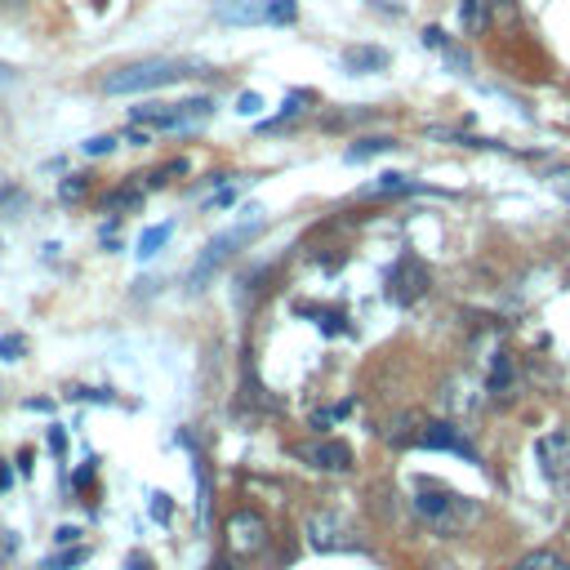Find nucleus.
Here are the masks:
<instances>
[{"instance_id": "f257e3e1", "label": "nucleus", "mask_w": 570, "mask_h": 570, "mask_svg": "<svg viewBox=\"0 0 570 570\" xmlns=\"http://www.w3.org/2000/svg\"><path fill=\"white\" fill-rule=\"evenodd\" d=\"M200 71H205V62H196V58H142V62H129V67H116L111 76H102V94H147V89H160V85H174V80H187Z\"/></svg>"}, {"instance_id": "f03ea898", "label": "nucleus", "mask_w": 570, "mask_h": 570, "mask_svg": "<svg viewBox=\"0 0 570 570\" xmlns=\"http://www.w3.org/2000/svg\"><path fill=\"white\" fill-rule=\"evenodd\" d=\"M414 512L436 530V534H459L468 521H476V503L468 494H454L450 485L441 481H419L414 490Z\"/></svg>"}, {"instance_id": "7ed1b4c3", "label": "nucleus", "mask_w": 570, "mask_h": 570, "mask_svg": "<svg viewBox=\"0 0 570 570\" xmlns=\"http://www.w3.org/2000/svg\"><path fill=\"white\" fill-rule=\"evenodd\" d=\"M214 116V98H183V102H138L129 107V125L142 129H191Z\"/></svg>"}, {"instance_id": "20e7f679", "label": "nucleus", "mask_w": 570, "mask_h": 570, "mask_svg": "<svg viewBox=\"0 0 570 570\" xmlns=\"http://www.w3.org/2000/svg\"><path fill=\"white\" fill-rule=\"evenodd\" d=\"M258 227H263V218L254 214L249 223H240V227H232V232H218V236L200 249V258H196V267H191V276H187V281H191V289H205V281H209V276H214V272L236 254V245L254 240V236H258Z\"/></svg>"}, {"instance_id": "39448f33", "label": "nucleus", "mask_w": 570, "mask_h": 570, "mask_svg": "<svg viewBox=\"0 0 570 570\" xmlns=\"http://www.w3.org/2000/svg\"><path fill=\"white\" fill-rule=\"evenodd\" d=\"M401 445H419V450H450V454H463L468 463H481V454H476V445L468 441V432L463 428H454V423H445V419H419V428L414 432H405V441Z\"/></svg>"}, {"instance_id": "423d86ee", "label": "nucleus", "mask_w": 570, "mask_h": 570, "mask_svg": "<svg viewBox=\"0 0 570 570\" xmlns=\"http://www.w3.org/2000/svg\"><path fill=\"white\" fill-rule=\"evenodd\" d=\"M307 543H312L316 552H352V548H356V525H352L343 512L321 508V512L307 517Z\"/></svg>"}, {"instance_id": "0eeeda50", "label": "nucleus", "mask_w": 570, "mask_h": 570, "mask_svg": "<svg viewBox=\"0 0 570 570\" xmlns=\"http://www.w3.org/2000/svg\"><path fill=\"white\" fill-rule=\"evenodd\" d=\"M267 521H263V512H254V508H236L232 517H227V548H232V557H258L263 548H267Z\"/></svg>"}, {"instance_id": "6e6552de", "label": "nucleus", "mask_w": 570, "mask_h": 570, "mask_svg": "<svg viewBox=\"0 0 570 570\" xmlns=\"http://www.w3.org/2000/svg\"><path fill=\"white\" fill-rule=\"evenodd\" d=\"M423 294H428V267H423L414 254H401V258L392 263V272H387V298L401 303V307H410V303L423 298Z\"/></svg>"}, {"instance_id": "1a4fd4ad", "label": "nucleus", "mask_w": 570, "mask_h": 570, "mask_svg": "<svg viewBox=\"0 0 570 570\" xmlns=\"http://www.w3.org/2000/svg\"><path fill=\"white\" fill-rule=\"evenodd\" d=\"M289 454L303 459V463L316 468V472H347V468H352L347 441H298V445H289Z\"/></svg>"}, {"instance_id": "9d476101", "label": "nucleus", "mask_w": 570, "mask_h": 570, "mask_svg": "<svg viewBox=\"0 0 570 570\" xmlns=\"http://www.w3.org/2000/svg\"><path fill=\"white\" fill-rule=\"evenodd\" d=\"M534 459H539V472H543L548 481L566 476V472H570V432H566V428L543 432V436L534 441Z\"/></svg>"}, {"instance_id": "9b49d317", "label": "nucleus", "mask_w": 570, "mask_h": 570, "mask_svg": "<svg viewBox=\"0 0 570 570\" xmlns=\"http://www.w3.org/2000/svg\"><path fill=\"white\" fill-rule=\"evenodd\" d=\"M214 18L227 27H254V22H267V0H223Z\"/></svg>"}, {"instance_id": "f8f14e48", "label": "nucleus", "mask_w": 570, "mask_h": 570, "mask_svg": "<svg viewBox=\"0 0 570 570\" xmlns=\"http://www.w3.org/2000/svg\"><path fill=\"white\" fill-rule=\"evenodd\" d=\"M343 67H347L352 76L383 71V67H387V49H379V45H347V49H343Z\"/></svg>"}, {"instance_id": "ddd939ff", "label": "nucleus", "mask_w": 570, "mask_h": 570, "mask_svg": "<svg viewBox=\"0 0 570 570\" xmlns=\"http://www.w3.org/2000/svg\"><path fill=\"white\" fill-rule=\"evenodd\" d=\"M490 0H459V22H463V36H485L490 27Z\"/></svg>"}, {"instance_id": "4468645a", "label": "nucleus", "mask_w": 570, "mask_h": 570, "mask_svg": "<svg viewBox=\"0 0 570 570\" xmlns=\"http://www.w3.org/2000/svg\"><path fill=\"white\" fill-rule=\"evenodd\" d=\"M517 570H570V561L561 552H552V548H534L530 557L517 561Z\"/></svg>"}, {"instance_id": "2eb2a0df", "label": "nucleus", "mask_w": 570, "mask_h": 570, "mask_svg": "<svg viewBox=\"0 0 570 570\" xmlns=\"http://www.w3.org/2000/svg\"><path fill=\"white\" fill-rule=\"evenodd\" d=\"M392 147H396L392 138H356V142H352L343 156L356 165V160H370V156H379V151H392Z\"/></svg>"}, {"instance_id": "dca6fc26", "label": "nucleus", "mask_w": 570, "mask_h": 570, "mask_svg": "<svg viewBox=\"0 0 570 570\" xmlns=\"http://www.w3.org/2000/svg\"><path fill=\"white\" fill-rule=\"evenodd\" d=\"M414 183L405 178V174H379L370 187H365V196H396V191H410Z\"/></svg>"}, {"instance_id": "f3484780", "label": "nucleus", "mask_w": 570, "mask_h": 570, "mask_svg": "<svg viewBox=\"0 0 570 570\" xmlns=\"http://www.w3.org/2000/svg\"><path fill=\"white\" fill-rule=\"evenodd\" d=\"M169 223H156V227H147L142 236H138V258H151V254H160V245L169 240Z\"/></svg>"}, {"instance_id": "a211bd4d", "label": "nucleus", "mask_w": 570, "mask_h": 570, "mask_svg": "<svg viewBox=\"0 0 570 570\" xmlns=\"http://www.w3.org/2000/svg\"><path fill=\"white\" fill-rule=\"evenodd\" d=\"M512 387V356L508 352H494V365H490V392H508Z\"/></svg>"}, {"instance_id": "6ab92c4d", "label": "nucleus", "mask_w": 570, "mask_h": 570, "mask_svg": "<svg viewBox=\"0 0 570 570\" xmlns=\"http://www.w3.org/2000/svg\"><path fill=\"white\" fill-rule=\"evenodd\" d=\"M138 200H142V187H120V191H111L102 200V209H134Z\"/></svg>"}, {"instance_id": "aec40b11", "label": "nucleus", "mask_w": 570, "mask_h": 570, "mask_svg": "<svg viewBox=\"0 0 570 570\" xmlns=\"http://www.w3.org/2000/svg\"><path fill=\"white\" fill-rule=\"evenodd\" d=\"M80 561H89V548H71V552H58V557H49V561H45V570H71V566H80Z\"/></svg>"}, {"instance_id": "412c9836", "label": "nucleus", "mask_w": 570, "mask_h": 570, "mask_svg": "<svg viewBox=\"0 0 570 570\" xmlns=\"http://www.w3.org/2000/svg\"><path fill=\"white\" fill-rule=\"evenodd\" d=\"M22 356H27V338L4 334V338H0V361H22Z\"/></svg>"}, {"instance_id": "4be33fe9", "label": "nucleus", "mask_w": 570, "mask_h": 570, "mask_svg": "<svg viewBox=\"0 0 570 570\" xmlns=\"http://www.w3.org/2000/svg\"><path fill=\"white\" fill-rule=\"evenodd\" d=\"M111 147H116V138H111V134H94V138H85V142H80V151H85V156H107Z\"/></svg>"}, {"instance_id": "5701e85b", "label": "nucleus", "mask_w": 570, "mask_h": 570, "mask_svg": "<svg viewBox=\"0 0 570 570\" xmlns=\"http://www.w3.org/2000/svg\"><path fill=\"white\" fill-rule=\"evenodd\" d=\"M174 174H187V160H169L165 169H156V174L147 178V187H165V183H169Z\"/></svg>"}, {"instance_id": "b1692460", "label": "nucleus", "mask_w": 570, "mask_h": 570, "mask_svg": "<svg viewBox=\"0 0 570 570\" xmlns=\"http://www.w3.org/2000/svg\"><path fill=\"white\" fill-rule=\"evenodd\" d=\"M85 187H89V183H85L80 174H71V178L62 183V200H80V196H85Z\"/></svg>"}, {"instance_id": "393cba45", "label": "nucleus", "mask_w": 570, "mask_h": 570, "mask_svg": "<svg viewBox=\"0 0 570 570\" xmlns=\"http://www.w3.org/2000/svg\"><path fill=\"white\" fill-rule=\"evenodd\" d=\"M347 410H352V401H343V405H334V410H325V414H312V428H316V432H321V428H325V423H330V419H343V414H347Z\"/></svg>"}, {"instance_id": "a878e982", "label": "nucleus", "mask_w": 570, "mask_h": 570, "mask_svg": "<svg viewBox=\"0 0 570 570\" xmlns=\"http://www.w3.org/2000/svg\"><path fill=\"white\" fill-rule=\"evenodd\" d=\"M258 107H263V98H258V94H240V102H236V111H240V116H254Z\"/></svg>"}, {"instance_id": "bb28decb", "label": "nucleus", "mask_w": 570, "mask_h": 570, "mask_svg": "<svg viewBox=\"0 0 570 570\" xmlns=\"http://www.w3.org/2000/svg\"><path fill=\"white\" fill-rule=\"evenodd\" d=\"M13 543H18V534H13V530H0V561L13 557Z\"/></svg>"}, {"instance_id": "cd10ccee", "label": "nucleus", "mask_w": 570, "mask_h": 570, "mask_svg": "<svg viewBox=\"0 0 570 570\" xmlns=\"http://www.w3.org/2000/svg\"><path fill=\"white\" fill-rule=\"evenodd\" d=\"M49 450H53V454L67 450V432H62V428H49Z\"/></svg>"}, {"instance_id": "c85d7f7f", "label": "nucleus", "mask_w": 570, "mask_h": 570, "mask_svg": "<svg viewBox=\"0 0 570 570\" xmlns=\"http://www.w3.org/2000/svg\"><path fill=\"white\" fill-rule=\"evenodd\" d=\"M53 539H58V543H76V539H80V530H76V525H58V530H53Z\"/></svg>"}, {"instance_id": "c756f323", "label": "nucleus", "mask_w": 570, "mask_h": 570, "mask_svg": "<svg viewBox=\"0 0 570 570\" xmlns=\"http://www.w3.org/2000/svg\"><path fill=\"white\" fill-rule=\"evenodd\" d=\"M151 512H156V517H169V499H165V494H151Z\"/></svg>"}, {"instance_id": "7c9ffc66", "label": "nucleus", "mask_w": 570, "mask_h": 570, "mask_svg": "<svg viewBox=\"0 0 570 570\" xmlns=\"http://www.w3.org/2000/svg\"><path fill=\"white\" fill-rule=\"evenodd\" d=\"M129 570H151V561L147 557H129Z\"/></svg>"}, {"instance_id": "2f4dec72", "label": "nucleus", "mask_w": 570, "mask_h": 570, "mask_svg": "<svg viewBox=\"0 0 570 570\" xmlns=\"http://www.w3.org/2000/svg\"><path fill=\"white\" fill-rule=\"evenodd\" d=\"M9 85H13V71H9L4 62H0V89H9Z\"/></svg>"}, {"instance_id": "473e14b6", "label": "nucleus", "mask_w": 570, "mask_h": 570, "mask_svg": "<svg viewBox=\"0 0 570 570\" xmlns=\"http://www.w3.org/2000/svg\"><path fill=\"white\" fill-rule=\"evenodd\" d=\"M370 4H379V9H396V4H392V0H370Z\"/></svg>"}, {"instance_id": "72a5a7b5", "label": "nucleus", "mask_w": 570, "mask_h": 570, "mask_svg": "<svg viewBox=\"0 0 570 570\" xmlns=\"http://www.w3.org/2000/svg\"><path fill=\"white\" fill-rule=\"evenodd\" d=\"M209 570H227V566H223V561H218V566H209Z\"/></svg>"}]
</instances>
